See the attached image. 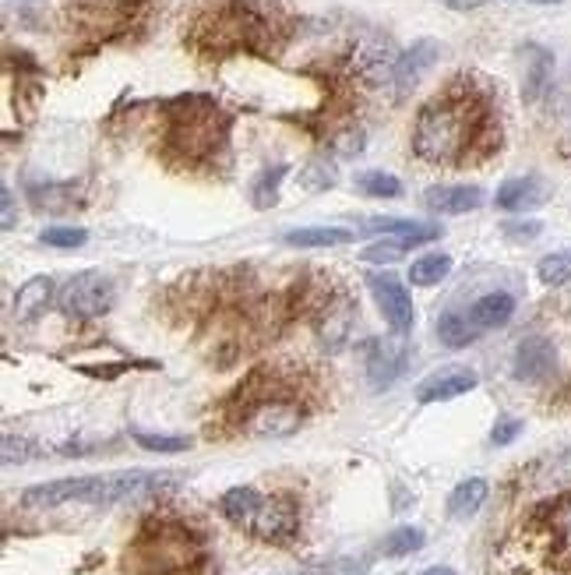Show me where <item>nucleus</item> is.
I'll use <instances>...</instances> for the list:
<instances>
[{
  "instance_id": "nucleus-41",
  "label": "nucleus",
  "mask_w": 571,
  "mask_h": 575,
  "mask_svg": "<svg viewBox=\"0 0 571 575\" xmlns=\"http://www.w3.org/2000/svg\"><path fill=\"white\" fill-rule=\"evenodd\" d=\"M423 575H455V572H452V568H441V565H438V568H427Z\"/></svg>"
},
{
  "instance_id": "nucleus-21",
  "label": "nucleus",
  "mask_w": 571,
  "mask_h": 575,
  "mask_svg": "<svg viewBox=\"0 0 571 575\" xmlns=\"http://www.w3.org/2000/svg\"><path fill=\"white\" fill-rule=\"evenodd\" d=\"M367 230L388 233V237L406 240V244H423V240H434L441 233L434 223H413V219H367Z\"/></svg>"
},
{
  "instance_id": "nucleus-37",
  "label": "nucleus",
  "mask_w": 571,
  "mask_h": 575,
  "mask_svg": "<svg viewBox=\"0 0 571 575\" xmlns=\"http://www.w3.org/2000/svg\"><path fill=\"white\" fill-rule=\"evenodd\" d=\"M505 233L508 237H536V233H540V223H508Z\"/></svg>"
},
{
  "instance_id": "nucleus-25",
  "label": "nucleus",
  "mask_w": 571,
  "mask_h": 575,
  "mask_svg": "<svg viewBox=\"0 0 571 575\" xmlns=\"http://www.w3.org/2000/svg\"><path fill=\"white\" fill-rule=\"evenodd\" d=\"M476 325L469 322V314H459V311H448L445 318L438 322V339L445 346H452V350H462V346H469L476 339Z\"/></svg>"
},
{
  "instance_id": "nucleus-19",
  "label": "nucleus",
  "mask_w": 571,
  "mask_h": 575,
  "mask_svg": "<svg viewBox=\"0 0 571 575\" xmlns=\"http://www.w3.org/2000/svg\"><path fill=\"white\" fill-rule=\"evenodd\" d=\"M512 314H515V297L501 290L476 300V304L469 307V322H473L476 329H497V325H505Z\"/></svg>"
},
{
  "instance_id": "nucleus-22",
  "label": "nucleus",
  "mask_w": 571,
  "mask_h": 575,
  "mask_svg": "<svg viewBox=\"0 0 571 575\" xmlns=\"http://www.w3.org/2000/svg\"><path fill=\"white\" fill-rule=\"evenodd\" d=\"M483 501H487V480H480V477L462 480V484L452 491V498H448V516H452V519H469V516H476V512H480Z\"/></svg>"
},
{
  "instance_id": "nucleus-27",
  "label": "nucleus",
  "mask_w": 571,
  "mask_h": 575,
  "mask_svg": "<svg viewBox=\"0 0 571 575\" xmlns=\"http://www.w3.org/2000/svg\"><path fill=\"white\" fill-rule=\"evenodd\" d=\"M356 191H364L367 198H399L402 184L392 177V173L367 170V173H360V177H356Z\"/></svg>"
},
{
  "instance_id": "nucleus-18",
  "label": "nucleus",
  "mask_w": 571,
  "mask_h": 575,
  "mask_svg": "<svg viewBox=\"0 0 571 575\" xmlns=\"http://www.w3.org/2000/svg\"><path fill=\"white\" fill-rule=\"evenodd\" d=\"M476 389V374L473 371H445V374H434L420 385V403H445V399L455 396H466V392Z\"/></svg>"
},
{
  "instance_id": "nucleus-11",
  "label": "nucleus",
  "mask_w": 571,
  "mask_h": 575,
  "mask_svg": "<svg viewBox=\"0 0 571 575\" xmlns=\"http://www.w3.org/2000/svg\"><path fill=\"white\" fill-rule=\"evenodd\" d=\"M395 50L392 43H388L385 36H374V32H367V36H360L353 43V53H349V64H353V71L364 82H385V78L395 75Z\"/></svg>"
},
{
  "instance_id": "nucleus-31",
  "label": "nucleus",
  "mask_w": 571,
  "mask_h": 575,
  "mask_svg": "<svg viewBox=\"0 0 571 575\" xmlns=\"http://www.w3.org/2000/svg\"><path fill=\"white\" fill-rule=\"evenodd\" d=\"M406 251H409L406 240H381V244H371V247H367V251L360 254V258H364V262L392 265V262H399V258H406Z\"/></svg>"
},
{
  "instance_id": "nucleus-13",
  "label": "nucleus",
  "mask_w": 571,
  "mask_h": 575,
  "mask_svg": "<svg viewBox=\"0 0 571 575\" xmlns=\"http://www.w3.org/2000/svg\"><path fill=\"white\" fill-rule=\"evenodd\" d=\"M434 60H438V43L434 39H420V43H413L406 53H402L399 60H395V96H409V92L416 89V82L423 78V71L431 68Z\"/></svg>"
},
{
  "instance_id": "nucleus-1",
  "label": "nucleus",
  "mask_w": 571,
  "mask_h": 575,
  "mask_svg": "<svg viewBox=\"0 0 571 575\" xmlns=\"http://www.w3.org/2000/svg\"><path fill=\"white\" fill-rule=\"evenodd\" d=\"M318 381L293 364L254 367L219 410L212 434H244V438H290L311 417Z\"/></svg>"
},
{
  "instance_id": "nucleus-39",
  "label": "nucleus",
  "mask_w": 571,
  "mask_h": 575,
  "mask_svg": "<svg viewBox=\"0 0 571 575\" xmlns=\"http://www.w3.org/2000/svg\"><path fill=\"white\" fill-rule=\"evenodd\" d=\"M441 4H448V8L455 11H469V8H480L483 0H441Z\"/></svg>"
},
{
  "instance_id": "nucleus-33",
  "label": "nucleus",
  "mask_w": 571,
  "mask_h": 575,
  "mask_svg": "<svg viewBox=\"0 0 571 575\" xmlns=\"http://www.w3.org/2000/svg\"><path fill=\"white\" fill-rule=\"evenodd\" d=\"M134 441L149 452H187V445H191L187 438H166V434H145V431H134Z\"/></svg>"
},
{
  "instance_id": "nucleus-16",
  "label": "nucleus",
  "mask_w": 571,
  "mask_h": 575,
  "mask_svg": "<svg viewBox=\"0 0 571 575\" xmlns=\"http://www.w3.org/2000/svg\"><path fill=\"white\" fill-rule=\"evenodd\" d=\"M494 202H497V209H505V212H526V209H536V205L547 202V187H543L536 177H515L497 187Z\"/></svg>"
},
{
  "instance_id": "nucleus-28",
  "label": "nucleus",
  "mask_w": 571,
  "mask_h": 575,
  "mask_svg": "<svg viewBox=\"0 0 571 575\" xmlns=\"http://www.w3.org/2000/svg\"><path fill=\"white\" fill-rule=\"evenodd\" d=\"M420 547H423V533L416 530V526H399V530L385 537L381 551H385L388 558H406V554L420 551Z\"/></svg>"
},
{
  "instance_id": "nucleus-35",
  "label": "nucleus",
  "mask_w": 571,
  "mask_h": 575,
  "mask_svg": "<svg viewBox=\"0 0 571 575\" xmlns=\"http://www.w3.org/2000/svg\"><path fill=\"white\" fill-rule=\"evenodd\" d=\"M29 456H32V445L25 438H15V434H8V438H4V463H8V466L25 463Z\"/></svg>"
},
{
  "instance_id": "nucleus-9",
  "label": "nucleus",
  "mask_w": 571,
  "mask_h": 575,
  "mask_svg": "<svg viewBox=\"0 0 571 575\" xmlns=\"http://www.w3.org/2000/svg\"><path fill=\"white\" fill-rule=\"evenodd\" d=\"M57 307L67 314V318H99L113 307V283L103 276V272H82L71 283H64L57 297Z\"/></svg>"
},
{
  "instance_id": "nucleus-10",
  "label": "nucleus",
  "mask_w": 571,
  "mask_h": 575,
  "mask_svg": "<svg viewBox=\"0 0 571 575\" xmlns=\"http://www.w3.org/2000/svg\"><path fill=\"white\" fill-rule=\"evenodd\" d=\"M367 286H371L374 300H378L381 314H385V322L392 325L399 336H406V332L413 329V322H416L413 300H409L406 286H402L392 272H374V276L367 279Z\"/></svg>"
},
{
  "instance_id": "nucleus-3",
  "label": "nucleus",
  "mask_w": 571,
  "mask_h": 575,
  "mask_svg": "<svg viewBox=\"0 0 571 575\" xmlns=\"http://www.w3.org/2000/svg\"><path fill=\"white\" fill-rule=\"evenodd\" d=\"M501 575H571V491L547 498L497 551Z\"/></svg>"
},
{
  "instance_id": "nucleus-17",
  "label": "nucleus",
  "mask_w": 571,
  "mask_h": 575,
  "mask_svg": "<svg viewBox=\"0 0 571 575\" xmlns=\"http://www.w3.org/2000/svg\"><path fill=\"white\" fill-rule=\"evenodd\" d=\"M427 209L431 212H445V216H459V212L469 209H480L483 205V191L480 187H466V184H455V187H431L423 195Z\"/></svg>"
},
{
  "instance_id": "nucleus-38",
  "label": "nucleus",
  "mask_w": 571,
  "mask_h": 575,
  "mask_svg": "<svg viewBox=\"0 0 571 575\" xmlns=\"http://www.w3.org/2000/svg\"><path fill=\"white\" fill-rule=\"evenodd\" d=\"M0 198H4V230H11V226H15V198H11V187L0 191Z\"/></svg>"
},
{
  "instance_id": "nucleus-12",
  "label": "nucleus",
  "mask_w": 571,
  "mask_h": 575,
  "mask_svg": "<svg viewBox=\"0 0 571 575\" xmlns=\"http://www.w3.org/2000/svg\"><path fill=\"white\" fill-rule=\"evenodd\" d=\"M406 357L409 350L402 339H374V343L367 346V378H371L374 389L392 385V381L406 371Z\"/></svg>"
},
{
  "instance_id": "nucleus-29",
  "label": "nucleus",
  "mask_w": 571,
  "mask_h": 575,
  "mask_svg": "<svg viewBox=\"0 0 571 575\" xmlns=\"http://www.w3.org/2000/svg\"><path fill=\"white\" fill-rule=\"evenodd\" d=\"M536 272H540V279L547 286H561V283H568L571 279V247L568 251H554V254H547L540 265H536Z\"/></svg>"
},
{
  "instance_id": "nucleus-5",
  "label": "nucleus",
  "mask_w": 571,
  "mask_h": 575,
  "mask_svg": "<svg viewBox=\"0 0 571 575\" xmlns=\"http://www.w3.org/2000/svg\"><path fill=\"white\" fill-rule=\"evenodd\" d=\"M180 480L177 473H149V470H127L110 473V477H67L36 484L22 494L25 508H57L67 501H85V505H113L127 498H149V494L173 491Z\"/></svg>"
},
{
  "instance_id": "nucleus-24",
  "label": "nucleus",
  "mask_w": 571,
  "mask_h": 575,
  "mask_svg": "<svg viewBox=\"0 0 571 575\" xmlns=\"http://www.w3.org/2000/svg\"><path fill=\"white\" fill-rule=\"evenodd\" d=\"M353 233L339 230V226H311V230H290L286 233V244L293 247H335V244H349Z\"/></svg>"
},
{
  "instance_id": "nucleus-26",
  "label": "nucleus",
  "mask_w": 571,
  "mask_h": 575,
  "mask_svg": "<svg viewBox=\"0 0 571 575\" xmlns=\"http://www.w3.org/2000/svg\"><path fill=\"white\" fill-rule=\"evenodd\" d=\"M452 272V258L448 254H423L409 269V283L413 286H434Z\"/></svg>"
},
{
  "instance_id": "nucleus-42",
  "label": "nucleus",
  "mask_w": 571,
  "mask_h": 575,
  "mask_svg": "<svg viewBox=\"0 0 571 575\" xmlns=\"http://www.w3.org/2000/svg\"><path fill=\"white\" fill-rule=\"evenodd\" d=\"M536 4H557V0H536Z\"/></svg>"
},
{
  "instance_id": "nucleus-40",
  "label": "nucleus",
  "mask_w": 571,
  "mask_h": 575,
  "mask_svg": "<svg viewBox=\"0 0 571 575\" xmlns=\"http://www.w3.org/2000/svg\"><path fill=\"white\" fill-rule=\"evenodd\" d=\"M557 92H561V96H568V103H564V113H571V75L564 78L561 89H557Z\"/></svg>"
},
{
  "instance_id": "nucleus-30",
  "label": "nucleus",
  "mask_w": 571,
  "mask_h": 575,
  "mask_svg": "<svg viewBox=\"0 0 571 575\" xmlns=\"http://www.w3.org/2000/svg\"><path fill=\"white\" fill-rule=\"evenodd\" d=\"M39 240L50 247H60V251H71V247H82L89 240V233L78 230V226H50V230H43Z\"/></svg>"
},
{
  "instance_id": "nucleus-6",
  "label": "nucleus",
  "mask_w": 571,
  "mask_h": 575,
  "mask_svg": "<svg viewBox=\"0 0 571 575\" xmlns=\"http://www.w3.org/2000/svg\"><path fill=\"white\" fill-rule=\"evenodd\" d=\"M219 512L237 530L265 544H293L300 533V508L290 494H261L258 487H230L219 501Z\"/></svg>"
},
{
  "instance_id": "nucleus-23",
  "label": "nucleus",
  "mask_w": 571,
  "mask_h": 575,
  "mask_svg": "<svg viewBox=\"0 0 571 575\" xmlns=\"http://www.w3.org/2000/svg\"><path fill=\"white\" fill-rule=\"evenodd\" d=\"M286 177V163H275V166H265V170L254 177L251 184V202L254 209H272L279 202V184Z\"/></svg>"
},
{
  "instance_id": "nucleus-34",
  "label": "nucleus",
  "mask_w": 571,
  "mask_h": 575,
  "mask_svg": "<svg viewBox=\"0 0 571 575\" xmlns=\"http://www.w3.org/2000/svg\"><path fill=\"white\" fill-rule=\"evenodd\" d=\"M364 131L360 127H346V131H339L332 142V149L339 152V156H356V152H364Z\"/></svg>"
},
{
  "instance_id": "nucleus-32",
  "label": "nucleus",
  "mask_w": 571,
  "mask_h": 575,
  "mask_svg": "<svg viewBox=\"0 0 571 575\" xmlns=\"http://www.w3.org/2000/svg\"><path fill=\"white\" fill-rule=\"evenodd\" d=\"M300 184H304L307 191H325V187L335 184V170L325 159H314V163H307L304 170H300Z\"/></svg>"
},
{
  "instance_id": "nucleus-7",
  "label": "nucleus",
  "mask_w": 571,
  "mask_h": 575,
  "mask_svg": "<svg viewBox=\"0 0 571 575\" xmlns=\"http://www.w3.org/2000/svg\"><path fill=\"white\" fill-rule=\"evenodd\" d=\"M226 142V117L212 99H177L166 110V149L187 163H208Z\"/></svg>"
},
{
  "instance_id": "nucleus-20",
  "label": "nucleus",
  "mask_w": 571,
  "mask_h": 575,
  "mask_svg": "<svg viewBox=\"0 0 571 575\" xmlns=\"http://www.w3.org/2000/svg\"><path fill=\"white\" fill-rule=\"evenodd\" d=\"M53 297V283L46 276H36L29 279V283L18 290L15 297V318L18 322H32V318H39V314L46 311V304H50Z\"/></svg>"
},
{
  "instance_id": "nucleus-2",
  "label": "nucleus",
  "mask_w": 571,
  "mask_h": 575,
  "mask_svg": "<svg viewBox=\"0 0 571 575\" xmlns=\"http://www.w3.org/2000/svg\"><path fill=\"white\" fill-rule=\"evenodd\" d=\"M497 145L490 103L473 85H455L423 106L413 127V152L423 163L455 166L483 156Z\"/></svg>"
},
{
  "instance_id": "nucleus-4",
  "label": "nucleus",
  "mask_w": 571,
  "mask_h": 575,
  "mask_svg": "<svg viewBox=\"0 0 571 575\" xmlns=\"http://www.w3.org/2000/svg\"><path fill=\"white\" fill-rule=\"evenodd\" d=\"M208 561L205 537L187 519L152 516L124 551L127 575H198Z\"/></svg>"
},
{
  "instance_id": "nucleus-8",
  "label": "nucleus",
  "mask_w": 571,
  "mask_h": 575,
  "mask_svg": "<svg viewBox=\"0 0 571 575\" xmlns=\"http://www.w3.org/2000/svg\"><path fill=\"white\" fill-rule=\"evenodd\" d=\"M356 325V304L342 286L321 293L318 304H314V329H318V339L328 353H339L342 346L349 343Z\"/></svg>"
},
{
  "instance_id": "nucleus-14",
  "label": "nucleus",
  "mask_w": 571,
  "mask_h": 575,
  "mask_svg": "<svg viewBox=\"0 0 571 575\" xmlns=\"http://www.w3.org/2000/svg\"><path fill=\"white\" fill-rule=\"evenodd\" d=\"M554 364H557V353H554V346H550V339H543V336L522 339L519 350H515V378L519 381L550 378Z\"/></svg>"
},
{
  "instance_id": "nucleus-36",
  "label": "nucleus",
  "mask_w": 571,
  "mask_h": 575,
  "mask_svg": "<svg viewBox=\"0 0 571 575\" xmlns=\"http://www.w3.org/2000/svg\"><path fill=\"white\" fill-rule=\"evenodd\" d=\"M519 431H522L519 420L505 417V420H497V427H494V434H490V441H494V445H508V441L519 438Z\"/></svg>"
},
{
  "instance_id": "nucleus-15",
  "label": "nucleus",
  "mask_w": 571,
  "mask_h": 575,
  "mask_svg": "<svg viewBox=\"0 0 571 575\" xmlns=\"http://www.w3.org/2000/svg\"><path fill=\"white\" fill-rule=\"evenodd\" d=\"M522 60H526V68H522V96H526V103H536V99L547 96L550 82H554V57L543 46H526Z\"/></svg>"
}]
</instances>
